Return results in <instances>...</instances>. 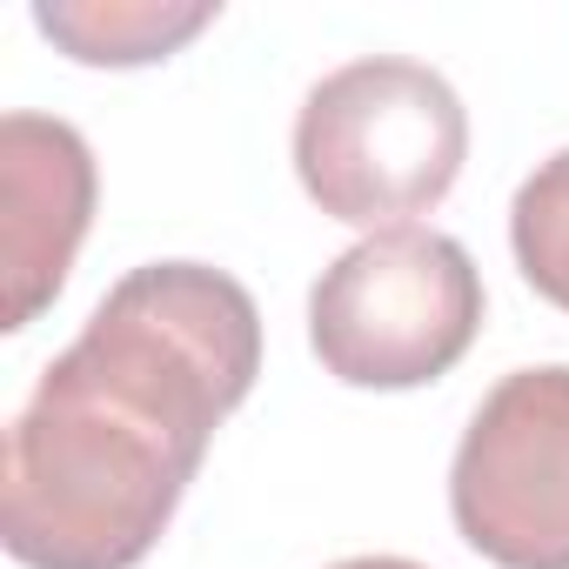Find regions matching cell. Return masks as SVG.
<instances>
[{"label": "cell", "mask_w": 569, "mask_h": 569, "mask_svg": "<svg viewBox=\"0 0 569 569\" xmlns=\"http://www.w3.org/2000/svg\"><path fill=\"white\" fill-rule=\"evenodd\" d=\"M261 376V309L208 261L128 268L41 369L0 449L21 569H134Z\"/></svg>", "instance_id": "cell-1"}, {"label": "cell", "mask_w": 569, "mask_h": 569, "mask_svg": "<svg viewBox=\"0 0 569 569\" xmlns=\"http://www.w3.org/2000/svg\"><path fill=\"white\" fill-rule=\"evenodd\" d=\"M469 161L462 94L409 54H362L322 74L296 114L302 194L349 228H416Z\"/></svg>", "instance_id": "cell-2"}, {"label": "cell", "mask_w": 569, "mask_h": 569, "mask_svg": "<svg viewBox=\"0 0 569 569\" xmlns=\"http://www.w3.org/2000/svg\"><path fill=\"white\" fill-rule=\"evenodd\" d=\"M482 329V274L442 228H382L342 248L309 289V349L349 389H422Z\"/></svg>", "instance_id": "cell-3"}, {"label": "cell", "mask_w": 569, "mask_h": 569, "mask_svg": "<svg viewBox=\"0 0 569 569\" xmlns=\"http://www.w3.org/2000/svg\"><path fill=\"white\" fill-rule=\"evenodd\" d=\"M449 516L496 569H569V362L482 396L449 462Z\"/></svg>", "instance_id": "cell-4"}, {"label": "cell", "mask_w": 569, "mask_h": 569, "mask_svg": "<svg viewBox=\"0 0 569 569\" xmlns=\"http://www.w3.org/2000/svg\"><path fill=\"white\" fill-rule=\"evenodd\" d=\"M94 148L54 114L14 108L0 121V274H8V322L34 329L41 309L68 289V268L94 221Z\"/></svg>", "instance_id": "cell-5"}, {"label": "cell", "mask_w": 569, "mask_h": 569, "mask_svg": "<svg viewBox=\"0 0 569 569\" xmlns=\"http://www.w3.org/2000/svg\"><path fill=\"white\" fill-rule=\"evenodd\" d=\"M214 0H34V28L81 68H148L214 28Z\"/></svg>", "instance_id": "cell-6"}, {"label": "cell", "mask_w": 569, "mask_h": 569, "mask_svg": "<svg viewBox=\"0 0 569 569\" xmlns=\"http://www.w3.org/2000/svg\"><path fill=\"white\" fill-rule=\"evenodd\" d=\"M509 248L522 281L569 316V148L536 161V174L509 201Z\"/></svg>", "instance_id": "cell-7"}, {"label": "cell", "mask_w": 569, "mask_h": 569, "mask_svg": "<svg viewBox=\"0 0 569 569\" xmlns=\"http://www.w3.org/2000/svg\"><path fill=\"white\" fill-rule=\"evenodd\" d=\"M336 569H422V562H409V556H349Z\"/></svg>", "instance_id": "cell-8"}]
</instances>
